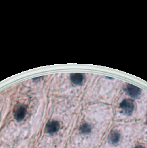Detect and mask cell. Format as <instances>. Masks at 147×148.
<instances>
[{
  "instance_id": "6",
  "label": "cell",
  "mask_w": 147,
  "mask_h": 148,
  "mask_svg": "<svg viewBox=\"0 0 147 148\" xmlns=\"http://www.w3.org/2000/svg\"><path fill=\"white\" fill-rule=\"evenodd\" d=\"M120 133L117 131H114L111 133L109 136V141L112 144H116L120 141Z\"/></svg>"
},
{
  "instance_id": "7",
  "label": "cell",
  "mask_w": 147,
  "mask_h": 148,
  "mask_svg": "<svg viewBox=\"0 0 147 148\" xmlns=\"http://www.w3.org/2000/svg\"><path fill=\"white\" fill-rule=\"evenodd\" d=\"M80 131L81 133L84 134H87L90 132L91 131V127L87 124H82L80 127Z\"/></svg>"
},
{
  "instance_id": "2",
  "label": "cell",
  "mask_w": 147,
  "mask_h": 148,
  "mask_svg": "<svg viewBox=\"0 0 147 148\" xmlns=\"http://www.w3.org/2000/svg\"><path fill=\"white\" fill-rule=\"evenodd\" d=\"M126 91L127 94L129 95L131 97L137 98L139 96L140 94L141 90L140 88H139L136 86H134L132 84H128L126 88Z\"/></svg>"
},
{
  "instance_id": "4",
  "label": "cell",
  "mask_w": 147,
  "mask_h": 148,
  "mask_svg": "<svg viewBox=\"0 0 147 148\" xmlns=\"http://www.w3.org/2000/svg\"><path fill=\"white\" fill-rule=\"evenodd\" d=\"M60 128L59 123L57 121H52L47 124L46 130L49 133H54L56 132Z\"/></svg>"
},
{
  "instance_id": "3",
  "label": "cell",
  "mask_w": 147,
  "mask_h": 148,
  "mask_svg": "<svg viewBox=\"0 0 147 148\" xmlns=\"http://www.w3.org/2000/svg\"><path fill=\"white\" fill-rule=\"evenodd\" d=\"M26 114V108L23 106H20L16 109L14 112V118L17 121H20L24 118Z\"/></svg>"
},
{
  "instance_id": "8",
  "label": "cell",
  "mask_w": 147,
  "mask_h": 148,
  "mask_svg": "<svg viewBox=\"0 0 147 148\" xmlns=\"http://www.w3.org/2000/svg\"><path fill=\"white\" fill-rule=\"evenodd\" d=\"M135 148H145L144 147H143V146H142V145H138V146H137V147H136Z\"/></svg>"
},
{
  "instance_id": "1",
  "label": "cell",
  "mask_w": 147,
  "mask_h": 148,
  "mask_svg": "<svg viewBox=\"0 0 147 148\" xmlns=\"http://www.w3.org/2000/svg\"><path fill=\"white\" fill-rule=\"evenodd\" d=\"M120 108L125 114L131 115L134 109V101L131 99H126L122 101L120 104Z\"/></svg>"
},
{
  "instance_id": "5",
  "label": "cell",
  "mask_w": 147,
  "mask_h": 148,
  "mask_svg": "<svg viewBox=\"0 0 147 148\" xmlns=\"http://www.w3.org/2000/svg\"><path fill=\"white\" fill-rule=\"evenodd\" d=\"M70 79L74 84L76 85H79L82 83V82L84 81V76L82 73H75L71 74Z\"/></svg>"
}]
</instances>
